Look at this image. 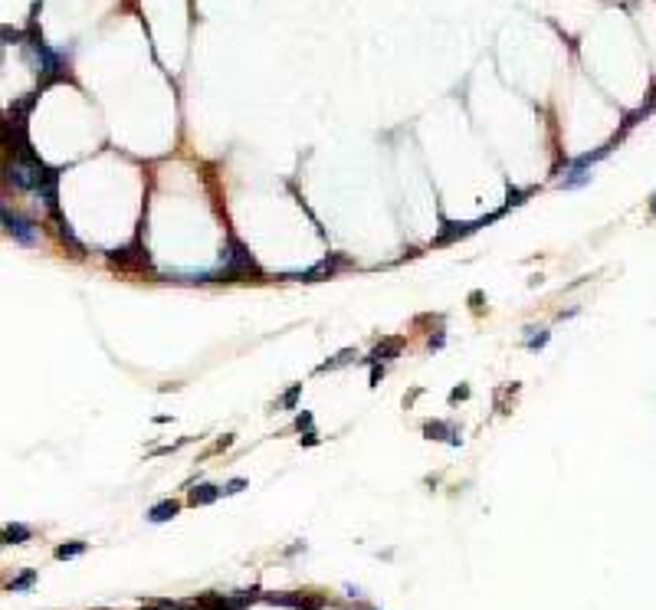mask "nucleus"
<instances>
[{
    "mask_svg": "<svg viewBox=\"0 0 656 610\" xmlns=\"http://www.w3.org/2000/svg\"><path fill=\"white\" fill-rule=\"evenodd\" d=\"M247 273H256V262L243 249L240 240H230V246H227V253H220V262H217V269H211V276L233 279V276H247Z\"/></svg>",
    "mask_w": 656,
    "mask_h": 610,
    "instance_id": "f257e3e1",
    "label": "nucleus"
},
{
    "mask_svg": "<svg viewBox=\"0 0 656 610\" xmlns=\"http://www.w3.org/2000/svg\"><path fill=\"white\" fill-rule=\"evenodd\" d=\"M604 154H607V148L594 151V154H581V158H574V161L561 171V187H581V184H587V181H591V164L601 161Z\"/></svg>",
    "mask_w": 656,
    "mask_h": 610,
    "instance_id": "f03ea898",
    "label": "nucleus"
},
{
    "mask_svg": "<svg viewBox=\"0 0 656 610\" xmlns=\"http://www.w3.org/2000/svg\"><path fill=\"white\" fill-rule=\"evenodd\" d=\"M3 226H7V233H10L17 243H24V246L33 243V226H30V220L20 217V213H13L10 207H3Z\"/></svg>",
    "mask_w": 656,
    "mask_h": 610,
    "instance_id": "7ed1b4c3",
    "label": "nucleus"
},
{
    "mask_svg": "<svg viewBox=\"0 0 656 610\" xmlns=\"http://www.w3.org/2000/svg\"><path fill=\"white\" fill-rule=\"evenodd\" d=\"M30 50H33V56H37V66L43 69L46 75H53V73H60V66H62V60H60V53H53L46 43H39V39H33L30 43Z\"/></svg>",
    "mask_w": 656,
    "mask_h": 610,
    "instance_id": "20e7f679",
    "label": "nucleus"
},
{
    "mask_svg": "<svg viewBox=\"0 0 656 610\" xmlns=\"http://www.w3.org/2000/svg\"><path fill=\"white\" fill-rule=\"evenodd\" d=\"M223 489H217V486H211V483H204V486H197V489H190V505H211L213 499L220 496Z\"/></svg>",
    "mask_w": 656,
    "mask_h": 610,
    "instance_id": "39448f33",
    "label": "nucleus"
},
{
    "mask_svg": "<svg viewBox=\"0 0 656 610\" xmlns=\"http://www.w3.org/2000/svg\"><path fill=\"white\" fill-rule=\"evenodd\" d=\"M174 515H177V502H171V499H168V502H158V505L148 512L151 522H168V519H174Z\"/></svg>",
    "mask_w": 656,
    "mask_h": 610,
    "instance_id": "423d86ee",
    "label": "nucleus"
},
{
    "mask_svg": "<svg viewBox=\"0 0 656 610\" xmlns=\"http://www.w3.org/2000/svg\"><path fill=\"white\" fill-rule=\"evenodd\" d=\"M26 538H30V528H26V525H7V528H3V541H7V545L26 541Z\"/></svg>",
    "mask_w": 656,
    "mask_h": 610,
    "instance_id": "0eeeda50",
    "label": "nucleus"
},
{
    "mask_svg": "<svg viewBox=\"0 0 656 610\" xmlns=\"http://www.w3.org/2000/svg\"><path fill=\"white\" fill-rule=\"evenodd\" d=\"M427 433L440 436V440H450V443H456V430H453L450 424H427Z\"/></svg>",
    "mask_w": 656,
    "mask_h": 610,
    "instance_id": "6e6552de",
    "label": "nucleus"
},
{
    "mask_svg": "<svg viewBox=\"0 0 656 610\" xmlns=\"http://www.w3.org/2000/svg\"><path fill=\"white\" fill-rule=\"evenodd\" d=\"M86 551V541H73V545H60L56 548V558L66 561V558H76V555H82Z\"/></svg>",
    "mask_w": 656,
    "mask_h": 610,
    "instance_id": "1a4fd4ad",
    "label": "nucleus"
},
{
    "mask_svg": "<svg viewBox=\"0 0 656 610\" xmlns=\"http://www.w3.org/2000/svg\"><path fill=\"white\" fill-rule=\"evenodd\" d=\"M33 581H37V574H33V571H26L24 577H17V581H10V591H13V594H17V591H26V587L33 584Z\"/></svg>",
    "mask_w": 656,
    "mask_h": 610,
    "instance_id": "9d476101",
    "label": "nucleus"
},
{
    "mask_svg": "<svg viewBox=\"0 0 656 610\" xmlns=\"http://www.w3.org/2000/svg\"><path fill=\"white\" fill-rule=\"evenodd\" d=\"M525 345H529V348H545V345H548V328H538V335H529V341H525Z\"/></svg>",
    "mask_w": 656,
    "mask_h": 610,
    "instance_id": "9b49d317",
    "label": "nucleus"
},
{
    "mask_svg": "<svg viewBox=\"0 0 656 610\" xmlns=\"http://www.w3.org/2000/svg\"><path fill=\"white\" fill-rule=\"evenodd\" d=\"M240 489H247V483H243V479H233V483H227V486H223V496H236Z\"/></svg>",
    "mask_w": 656,
    "mask_h": 610,
    "instance_id": "f8f14e48",
    "label": "nucleus"
}]
</instances>
